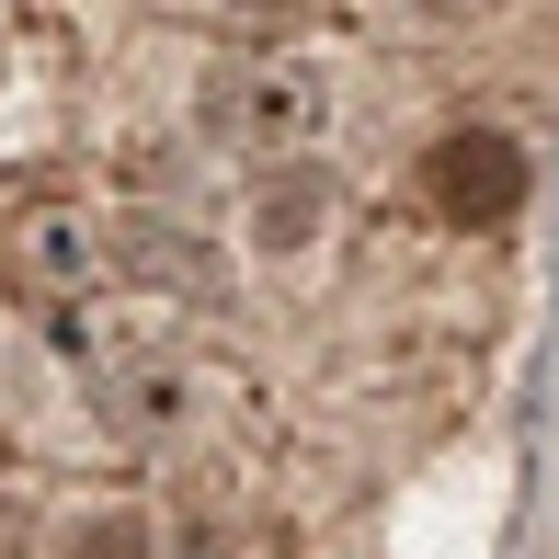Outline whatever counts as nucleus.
Masks as SVG:
<instances>
[{"label": "nucleus", "instance_id": "nucleus-1", "mask_svg": "<svg viewBox=\"0 0 559 559\" xmlns=\"http://www.w3.org/2000/svg\"><path fill=\"white\" fill-rule=\"evenodd\" d=\"M423 194H435L445 228H502V217L525 206V148L468 126V138H445L435 160H423Z\"/></svg>", "mask_w": 559, "mask_h": 559}]
</instances>
